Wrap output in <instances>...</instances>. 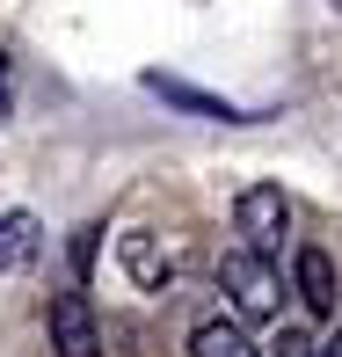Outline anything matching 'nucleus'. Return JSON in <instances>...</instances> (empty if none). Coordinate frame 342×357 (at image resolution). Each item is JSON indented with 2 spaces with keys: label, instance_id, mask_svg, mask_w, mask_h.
I'll list each match as a JSON object with an SVG mask.
<instances>
[{
  "label": "nucleus",
  "instance_id": "9b49d317",
  "mask_svg": "<svg viewBox=\"0 0 342 357\" xmlns=\"http://www.w3.org/2000/svg\"><path fill=\"white\" fill-rule=\"evenodd\" d=\"M320 357H342V335H335V343H320Z\"/></svg>",
  "mask_w": 342,
  "mask_h": 357
},
{
  "label": "nucleus",
  "instance_id": "6e6552de",
  "mask_svg": "<svg viewBox=\"0 0 342 357\" xmlns=\"http://www.w3.org/2000/svg\"><path fill=\"white\" fill-rule=\"evenodd\" d=\"M124 270H132V284H168V255H160L153 234H124Z\"/></svg>",
  "mask_w": 342,
  "mask_h": 357
},
{
  "label": "nucleus",
  "instance_id": "423d86ee",
  "mask_svg": "<svg viewBox=\"0 0 342 357\" xmlns=\"http://www.w3.org/2000/svg\"><path fill=\"white\" fill-rule=\"evenodd\" d=\"M189 357H255V335H248L240 314H219V321H204L189 335Z\"/></svg>",
  "mask_w": 342,
  "mask_h": 357
},
{
  "label": "nucleus",
  "instance_id": "0eeeda50",
  "mask_svg": "<svg viewBox=\"0 0 342 357\" xmlns=\"http://www.w3.org/2000/svg\"><path fill=\"white\" fill-rule=\"evenodd\" d=\"M37 248H44L37 212H8V219H0V270H29V263H37Z\"/></svg>",
  "mask_w": 342,
  "mask_h": 357
},
{
  "label": "nucleus",
  "instance_id": "39448f33",
  "mask_svg": "<svg viewBox=\"0 0 342 357\" xmlns=\"http://www.w3.org/2000/svg\"><path fill=\"white\" fill-rule=\"evenodd\" d=\"M335 299H342L335 255H328V248H299V306H306L313 321H328V314H335Z\"/></svg>",
  "mask_w": 342,
  "mask_h": 357
},
{
  "label": "nucleus",
  "instance_id": "ddd939ff",
  "mask_svg": "<svg viewBox=\"0 0 342 357\" xmlns=\"http://www.w3.org/2000/svg\"><path fill=\"white\" fill-rule=\"evenodd\" d=\"M335 8H342V0H335Z\"/></svg>",
  "mask_w": 342,
  "mask_h": 357
},
{
  "label": "nucleus",
  "instance_id": "7ed1b4c3",
  "mask_svg": "<svg viewBox=\"0 0 342 357\" xmlns=\"http://www.w3.org/2000/svg\"><path fill=\"white\" fill-rule=\"evenodd\" d=\"M44 328H52V350L59 357H102V328H95V306L73 291H52V314H44Z\"/></svg>",
  "mask_w": 342,
  "mask_h": 357
},
{
  "label": "nucleus",
  "instance_id": "1a4fd4ad",
  "mask_svg": "<svg viewBox=\"0 0 342 357\" xmlns=\"http://www.w3.org/2000/svg\"><path fill=\"white\" fill-rule=\"evenodd\" d=\"M95 248H102V226H80L73 234V278L88 284V270H95Z\"/></svg>",
  "mask_w": 342,
  "mask_h": 357
},
{
  "label": "nucleus",
  "instance_id": "20e7f679",
  "mask_svg": "<svg viewBox=\"0 0 342 357\" xmlns=\"http://www.w3.org/2000/svg\"><path fill=\"white\" fill-rule=\"evenodd\" d=\"M146 88H153V95H160V102H168V109H189V117H204V124H255L248 109L219 102V95L189 88V80H168V73H146Z\"/></svg>",
  "mask_w": 342,
  "mask_h": 357
},
{
  "label": "nucleus",
  "instance_id": "f03ea898",
  "mask_svg": "<svg viewBox=\"0 0 342 357\" xmlns=\"http://www.w3.org/2000/svg\"><path fill=\"white\" fill-rule=\"evenodd\" d=\"M233 226H240V248H255V255H277V248H284V234H291V204H284V190H270V183L240 190V204H233Z\"/></svg>",
  "mask_w": 342,
  "mask_h": 357
},
{
  "label": "nucleus",
  "instance_id": "f257e3e1",
  "mask_svg": "<svg viewBox=\"0 0 342 357\" xmlns=\"http://www.w3.org/2000/svg\"><path fill=\"white\" fill-rule=\"evenodd\" d=\"M219 291H226V306H233L240 321H277L284 314V278H277V263L255 255V248H226L219 255Z\"/></svg>",
  "mask_w": 342,
  "mask_h": 357
},
{
  "label": "nucleus",
  "instance_id": "9d476101",
  "mask_svg": "<svg viewBox=\"0 0 342 357\" xmlns=\"http://www.w3.org/2000/svg\"><path fill=\"white\" fill-rule=\"evenodd\" d=\"M270 350H277V357H320V343H313L306 328H284V335H277Z\"/></svg>",
  "mask_w": 342,
  "mask_h": 357
},
{
  "label": "nucleus",
  "instance_id": "f8f14e48",
  "mask_svg": "<svg viewBox=\"0 0 342 357\" xmlns=\"http://www.w3.org/2000/svg\"><path fill=\"white\" fill-rule=\"evenodd\" d=\"M0 102H8V59H0Z\"/></svg>",
  "mask_w": 342,
  "mask_h": 357
}]
</instances>
